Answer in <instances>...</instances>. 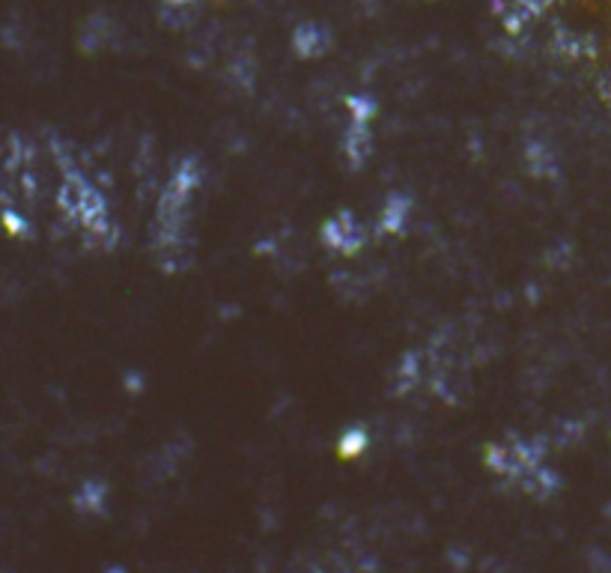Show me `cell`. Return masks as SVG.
Listing matches in <instances>:
<instances>
[{"instance_id": "cell-1", "label": "cell", "mask_w": 611, "mask_h": 573, "mask_svg": "<svg viewBox=\"0 0 611 573\" xmlns=\"http://www.w3.org/2000/svg\"><path fill=\"white\" fill-rule=\"evenodd\" d=\"M323 245L328 251L337 254H355L364 245V230L355 221L353 213H337L323 225Z\"/></svg>"}, {"instance_id": "cell-2", "label": "cell", "mask_w": 611, "mask_h": 573, "mask_svg": "<svg viewBox=\"0 0 611 573\" xmlns=\"http://www.w3.org/2000/svg\"><path fill=\"white\" fill-rule=\"evenodd\" d=\"M408 213H412V198H408V195H400V191L388 195V200L382 204V213H380V230H382V234L397 236L400 230L406 227Z\"/></svg>"}, {"instance_id": "cell-3", "label": "cell", "mask_w": 611, "mask_h": 573, "mask_svg": "<svg viewBox=\"0 0 611 573\" xmlns=\"http://www.w3.org/2000/svg\"><path fill=\"white\" fill-rule=\"evenodd\" d=\"M367 152H371V122L349 120V129L343 135V156L353 168H362Z\"/></svg>"}, {"instance_id": "cell-4", "label": "cell", "mask_w": 611, "mask_h": 573, "mask_svg": "<svg viewBox=\"0 0 611 573\" xmlns=\"http://www.w3.org/2000/svg\"><path fill=\"white\" fill-rule=\"evenodd\" d=\"M325 33L316 24H298L296 30H293V51H296L298 57H319L325 51Z\"/></svg>"}, {"instance_id": "cell-5", "label": "cell", "mask_w": 611, "mask_h": 573, "mask_svg": "<svg viewBox=\"0 0 611 573\" xmlns=\"http://www.w3.org/2000/svg\"><path fill=\"white\" fill-rule=\"evenodd\" d=\"M367 431L364 427H349V431L341 433V439H337V454H341L343 461H353V457H362L367 452Z\"/></svg>"}, {"instance_id": "cell-6", "label": "cell", "mask_w": 611, "mask_h": 573, "mask_svg": "<svg viewBox=\"0 0 611 573\" xmlns=\"http://www.w3.org/2000/svg\"><path fill=\"white\" fill-rule=\"evenodd\" d=\"M346 108H349V120L353 122H373V117L380 111V105L371 96H349Z\"/></svg>"}, {"instance_id": "cell-7", "label": "cell", "mask_w": 611, "mask_h": 573, "mask_svg": "<svg viewBox=\"0 0 611 573\" xmlns=\"http://www.w3.org/2000/svg\"><path fill=\"white\" fill-rule=\"evenodd\" d=\"M3 227H7V234L10 236H28L30 234L28 221H24L19 213H12V209H7V213H3Z\"/></svg>"}, {"instance_id": "cell-8", "label": "cell", "mask_w": 611, "mask_h": 573, "mask_svg": "<svg viewBox=\"0 0 611 573\" xmlns=\"http://www.w3.org/2000/svg\"><path fill=\"white\" fill-rule=\"evenodd\" d=\"M167 3H174V7H183V3H195V0H167Z\"/></svg>"}]
</instances>
